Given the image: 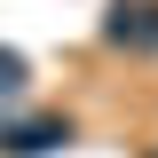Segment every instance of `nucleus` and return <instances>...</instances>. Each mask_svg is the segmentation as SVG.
I'll return each mask as SVG.
<instances>
[{"label": "nucleus", "instance_id": "f03ea898", "mask_svg": "<svg viewBox=\"0 0 158 158\" xmlns=\"http://www.w3.org/2000/svg\"><path fill=\"white\" fill-rule=\"evenodd\" d=\"M135 158H158V135H142V142H135Z\"/></svg>", "mask_w": 158, "mask_h": 158}, {"label": "nucleus", "instance_id": "f257e3e1", "mask_svg": "<svg viewBox=\"0 0 158 158\" xmlns=\"http://www.w3.org/2000/svg\"><path fill=\"white\" fill-rule=\"evenodd\" d=\"M103 56H158V0H111L103 8Z\"/></svg>", "mask_w": 158, "mask_h": 158}]
</instances>
